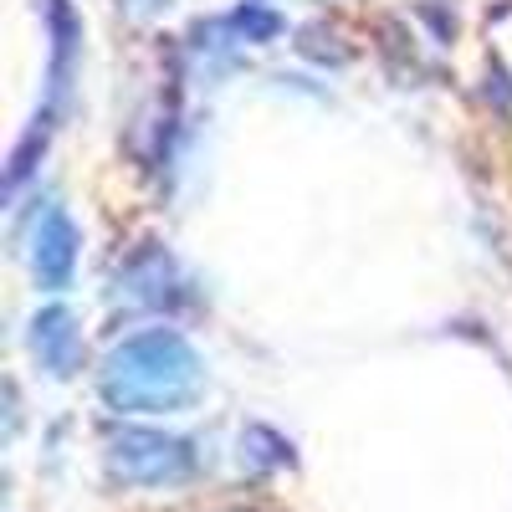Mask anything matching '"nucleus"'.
<instances>
[{"label":"nucleus","instance_id":"obj_1","mask_svg":"<svg viewBox=\"0 0 512 512\" xmlns=\"http://www.w3.org/2000/svg\"><path fill=\"white\" fill-rule=\"evenodd\" d=\"M205 390V364L175 328H144L113 344L103 359V400L123 415H169L195 405Z\"/></svg>","mask_w":512,"mask_h":512},{"label":"nucleus","instance_id":"obj_2","mask_svg":"<svg viewBox=\"0 0 512 512\" xmlns=\"http://www.w3.org/2000/svg\"><path fill=\"white\" fill-rule=\"evenodd\" d=\"M108 461L123 482H139V487H175L195 466L190 446L164 431H118L108 441Z\"/></svg>","mask_w":512,"mask_h":512},{"label":"nucleus","instance_id":"obj_3","mask_svg":"<svg viewBox=\"0 0 512 512\" xmlns=\"http://www.w3.org/2000/svg\"><path fill=\"white\" fill-rule=\"evenodd\" d=\"M77 226L72 216L47 200L41 210H31V221H26V262H31V277L41 292H62L77 272Z\"/></svg>","mask_w":512,"mask_h":512},{"label":"nucleus","instance_id":"obj_4","mask_svg":"<svg viewBox=\"0 0 512 512\" xmlns=\"http://www.w3.org/2000/svg\"><path fill=\"white\" fill-rule=\"evenodd\" d=\"M118 297H128L134 308H169V303H180L185 297V272H180V262L169 251H144V256H134L123 272H118Z\"/></svg>","mask_w":512,"mask_h":512},{"label":"nucleus","instance_id":"obj_5","mask_svg":"<svg viewBox=\"0 0 512 512\" xmlns=\"http://www.w3.org/2000/svg\"><path fill=\"white\" fill-rule=\"evenodd\" d=\"M77 323L67 308H41L31 318V354L41 359V369L52 374H72L77 369Z\"/></svg>","mask_w":512,"mask_h":512}]
</instances>
